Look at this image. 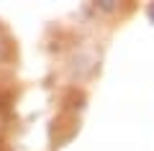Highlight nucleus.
Masks as SVG:
<instances>
[]
</instances>
